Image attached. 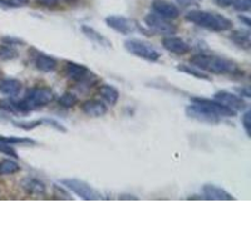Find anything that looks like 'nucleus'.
Here are the masks:
<instances>
[{"label": "nucleus", "instance_id": "obj_15", "mask_svg": "<svg viewBox=\"0 0 251 251\" xmlns=\"http://www.w3.org/2000/svg\"><path fill=\"white\" fill-rule=\"evenodd\" d=\"M0 109L13 114H28L32 108L28 106L27 102L13 101V99H0Z\"/></svg>", "mask_w": 251, "mask_h": 251}, {"label": "nucleus", "instance_id": "obj_13", "mask_svg": "<svg viewBox=\"0 0 251 251\" xmlns=\"http://www.w3.org/2000/svg\"><path fill=\"white\" fill-rule=\"evenodd\" d=\"M152 9L153 13H156L162 18L167 19V20L179 18V8L170 1H166V0H155L152 3Z\"/></svg>", "mask_w": 251, "mask_h": 251}, {"label": "nucleus", "instance_id": "obj_22", "mask_svg": "<svg viewBox=\"0 0 251 251\" xmlns=\"http://www.w3.org/2000/svg\"><path fill=\"white\" fill-rule=\"evenodd\" d=\"M98 93L105 101H107L111 106H114L120 99V92L117 88L109 84H102L98 88Z\"/></svg>", "mask_w": 251, "mask_h": 251}, {"label": "nucleus", "instance_id": "obj_8", "mask_svg": "<svg viewBox=\"0 0 251 251\" xmlns=\"http://www.w3.org/2000/svg\"><path fill=\"white\" fill-rule=\"evenodd\" d=\"M144 23L153 33L162 34V36H175L177 28L167 19L162 18L156 13H150L144 17Z\"/></svg>", "mask_w": 251, "mask_h": 251}, {"label": "nucleus", "instance_id": "obj_20", "mask_svg": "<svg viewBox=\"0 0 251 251\" xmlns=\"http://www.w3.org/2000/svg\"><path fill=\"white\" fill-rule=\"evenodd\" d=\"M21 187L29 195H44L47 191L44 183L36 179H24L21 181Z\"/></svg>", "mask_w": 251, "mask_h": 251}, {"label": "nucleus", "instance_id": "obj_19", "mask_svg": "<svg viewBox=\"0 0 251 251\" xmlns=\"http://www.w3.org/2000/svg\"><path fill=\"white\" fill-rule=\"evenodd\" d=\"M23 84L19 79H14V78H6L0 81V92L9 97L18 96L20 93Z\"/></svg>", "mask_w": 251, "mask_h": 251}, {"label": "nucleus", "instance_id": "obj_11", "mask_svg": "<svg viewBox=\"0 0 251 251\" xmlns=\"http://www.w3.org/2000/svg\"><path fill=\"white\" fill-rule=\"evenodd\" d=\"M191 102L195 103H198V105L205 106L206 108H209L210 111H213L214 113H216L217 116L222 117H235L236 116V112H233L230 108L225 107L224 105H221L220 102L215 101V99H207V98H201V97H192Z\"/></svg>", "mask_w": 251, "mask_h": 251}, {"label": "nucleus", "instance_id": "obj_4", "mask_svg": "<svg viewBox=\"0 0 251 251\" xmlns=\"http://www.w3.org/2000/svg\"><path fill=\"white\" fill-rule=\"evenodd\" d=\"M64 73L69 79H72L73 82L78 84H82L84 87L92 88L94 84L98 82V78L93 72H90V69L83 64L75 62H66V68H64Z\"/></svg>", "mask_w": 251, "mask_h": 251}, {"label": "nucleus", "instance_id": "obj_25", "mask_svg": "<svg viewBox=\"0 0 251 251\" xmlns=\"http://www.w3.org/2000/svg\"><path fill=\"white\" fill-rule=\"evenodd\" d=\"M78 102H79L78 97L71 92L63 93L62 96L59 97V99H58V103H59L60 107L67 108V109L75 107L78 105Z\"/></svg>", "mask_w": 251, "mask_h": 251}, {"label": "nucleus", "instance_id": "obj_10", "mask_svg": "<svg viewBox=\"0 0 251 251\" xmlns=\"http://www.w3.org/2000/svg\"><path fill=\"white\" fill-rule=\"evenodd\" d=\"M215 101L220 102L221 105H224L225 107L230 108L233 112L244 111L246 108V102L239 96V94H235V93L227 92V90H220V92L215 93Z\"/></svg>", "mask_w": 251, "mask_h": 251}, {"label": "nucleus", "instance_id": "obj_23", "mask_svg": "<svg viewBox=\"0 0 251 251\" xmlns=\"http://www.w3.org/2000/svg\"><path fill=\"white\" fill-rule=\"evenodd\" d=\"M177 71L179 72L186 73V74H190L192 77L197 78V79H203V81H210V77L205 72H202L201 69L196 68L194 66H186V64H179L177 66Z\"/></svg>", "mask_w": 251, "mask_h": 251}, {"label": "nucleus", "instance_id": "obj_37", "mask_svg": "<svg viewBox=\"0 0 251 251\" xmlns=\"http://www.w3.org/2000/svg\"><path fill=\"white\" fill-rule=\"evenodd\" d=\"M216 4H218L220 6H224V8H227V6L233 5L235 0H215Z\"/></svg>", "mask_w": 251, "mask_h": 251}, {"label": "nucleus", "instance_id": "obj_2", "mask_svg": "<svg viewBox=\"0 0 251 251\" xmlns=\"http://www.w3.org/2000/svg\"><path fill=\"white\" fill-rule=\"evenodd\" d=\"M186 20L213 32H226L233 29V21L226 17L217 13L206 12V10H191L186 14Z\"/></svg>", "mask_w": 251, "mask_h": 251}, {"label": "nucleus", "instance_id": "obj_36", "mask_svg": "<svg viewBox=\"0 0 251 251\" xmlns=\"http://www.w3.org/2000/svg\"><path fill=\"white\" fill-rule=\"evenodd\" d=\"M54 192H55V195H58L60 197V195H63V198H66V200H71V196H69L67 192H64L62 190V188H59L58 186H54Z\"/></svg>", "mask_w": 251, "mask_h": 251}, {"label": "nucleus", "instance_id": "obj_26", "mask_svg": "<svg viewBox=\"0 0 251 251\" xmlns=\"http://www.w3.org/2000/svg\"><path fill=\"white\" fill-rule=\"evenodd\" d=\"M18 55H19L18 51H17L14 47H10V45H6V44L0 45V60L8 62V60L17 59Z\"/></svg>", "mask_w": 251, "mask_h": 251}, {"label": "nucleus", "instance_id": "obj_32", "mask_svg": "<svg viewBox=\"0 0 251 251\" xmlns=\"http://www.w3.org/2000/svg\"><path fill=\"white\" fill-rule=\"evenodd\" d=\"M36 1L38 5L45 6V8H54L59 3V0H36Z\"/></svg>", "mask_w": 251, "mask_h": 251}, {"label": "nucleus", "instance_id": "obj_9", "mask_svg": "<svg viewBox=\"0 0 251 251\" xmlns=\"http://www.w3.org/2000/svg\"><path fill=\"white\" fill-rule=\"evenodd\" d=\"M106 24L113 29L117 33L123 36H129L137 30V24L129 18H126L123 15H108L106 18Z\"/></svg>", "mask_w": 251, "mask_h": 251}, {"label": "nucleus", "instance_id": "obj_6", "mask_svg": "<svg viewBox=\"0 0 251 251\" xmlns=\"http://www.w3.org/2000/svg\"><path fill=\"white\" fill-rule=\"evenodd\" d=\"M54 99V93L48 87H33L29 88L25 93L24 101L27 102L32 109L40 108L49 105Z\"/></svg>", "mask_w": 251, "mask_h": 251}, {"label": "nucleus", "instance_id": "obj_34", "mask_svg": "<svg viewBox=\"0 0 251 251\" xmlns=\"http://www.w3.org/2000/svg\"><path fill=\"white\" fill-rule=\"evenodd\" d=\"M176 1L179 4V5H182V6H185V8H187V6L197 5V4H200L201 0H176Z\"/></svg>", "mask_w": 251, "mask_h": 251}, {"label": "nucleus", "instance_id": "obj_29", "mask_svg": "<svg viewBox=\"0 0 251 251\" xmlns=\"http://www.w3.org/2000/svg\"><path fill=\"white\" fill-rule=\"evenodd\" d=\"M0 152L4 153V155L10 156V157H14V159H18L19 157L18 153H17V151L13 148L12 144L5 143V142H3V141H0Z\"/></svg>", "mask_w": 251, "mask_h": 251}, {"label": "nucleus", "instance_id": "obj_30", "mask_svg": "<svg viewBox=\"0 0 251 251\" xmlns=\"http://www.w3.org/2000/svg\"><path fill=\"white\" fill-rule=\"evenodd\" d=\"M250 0H235V3H233V6H235V9L237 12H248L250 10Z\"/></svg>", "mask_w": 251, "mask_h": 251}, {"label": "nucleus", "instance_id": "obj_1", "mask_svg": "<svg viewBox=\"0 0 251 251\" xmlns=\"http://www.w3.org/2000/svg\"><path fill=\"white\" fill-rule=\"evenodd\" d=\"M190 63L203 72L217 75H236L242 77L244 71L237 63L225 57L210 55V54H196L190 59Z\"/></svg>", "mask_w": 251, "mask_h": 251}, {"label": "nucleus", "instance_id": "obj_12", "mask_svg": "<svg viewBox=\"0 0 251 251\" xmlns=\"http://www.w3.org/2000/svg\"><path fill=\"white\" fill-rule=\"evenodd\" d=\"M162 47L170 53L177 54V55H185L191 52V47L186 43L183 39L179 36H166L162 39Z\"/></svg>", "mask_w": 251, "mask_h": 251}, {"label": "nucleus", "instance_id": "obj_18", "mask_svg": "<svg viewBox=\"0 0 251 251\" xmlns=\"http://www.w3.org/2000/svg\"><path fill=\"white\" fill-rule=\"evenodd\" d=\"M82 32L90 42H93L94 44L99 45V47H103V48H112V43L108 38H106L105 36H102L99 32H97L96 29L88 27V25H83L82 27Z\"/></svg>", "mask_w": 251, "mask_h": 251}, {"label": "nucleus", "instance_id": "obj_35", "mask_svg": "<svg viewBox=\"0 0 251 251\" xmlns=\"http://www.w3.org/2000/svg\"><path fill=\"white\" fill-rule=\"evenodd\" d=\"M236 92L239 93V96H244V97H246V98H250L251 97L250 88H249V86H245V87H241V88H236Z\"/></svg>", "mask_w": 251, "mask_h": 251}, {"label": "nucleus", "instance_id": "obj_28", "mask_svg": "<svg viewBox=\"0 0 251 251\" xmlns=\"http://www.w3.org/2000/svg\"><path fill=\"white\" fill-rule=\"evenodd\" d=\"M1 42L6 45H10V47H14V45H25V40L18 38V36H6L1 38Z\"/></svg>", "mask_w": 251, "mask_h": 251}, {"label": "nucleus", "instance_id": "obj_5", "mask_svg": "<svg viewBox=\"0 0 251 251\" xmlns=\"http://www.w3.org/2000/svg\"><path fill=\"white\" fill-rule=\"evenodd\" d=\"M62 183L67 190L74 192L77 196L86 201H99L103 200V195L96 190L94 187L90 185V183L84 182L82 179H60Z\"/></svg>", "mask_w": 251, "mask_h": 251}, {"label": "nucleus", "instance_id": "obj_3", "mask_svg": "<svg viewBox=\"0 0 251 251\" xmlns=\"http://www.w3.org/2000/svg\"><path fill=\"white\" fill-rule=\"evenodd\" d=\"M125 48L132 55L142 58L148 62H157L161 58V53L151 43L142 40V39H127L125 42Z\"/></svg>", "mask_w": 251, "mask_h": 251}, {"label": "nucleus", "instance_id": "obj_27", "mask_svg": "<svg viewBox=\"0 0 251 251\" xmlns=\"http://www.w3.org/2000/svg\"><path fill=\"white\" fill-rule=\"evenodd\" d=\"M15 127H18L20 129H25V131H30V129H34L39 126L47 125V118H42V120H36L32 121V122H13Z\"/></svg>", "mask_w": 251, "mask_h": 251}, {"label": "nucleus", "instance_id": "obj_24", "mask_svg": "<svg viewBox=\"0 0 251 251\" xmlns=\"http://www.w3.org/2000/svg\"><path fill=\"white\" fill-rule=\"evenodd\" d=\"M20 171V166L18 162L13 160H4L0 162V176H8V175H14Z\"/></svg>", "mask_w": 251, "mask_h": 251}, {"label": "nucleus", "instance_id": "obj_38", "mask_svg": "<svg viewBox=\"0 0 251 251\" xmlns=\"http://www.w3.org/2000/svg\"><path fill=\"white\" fill-rule=\"evenodd\" d=\"M240 20L244 21V23H245L246 27H250V20H249V18H245L244 15H241V17H240Z\"/></svg>", "mask_w": 251, "mask_h": 251}, {"label": "nucleus", "instance_id": "obj_31", "mask_svg": "<svg viewBox=\"0 0 251 251\" xmlns=\"http://www.w3.org/2000/svg\"><path fill=\"white\" fill-rule=\"evenodd\" d=\"M250 114H251L250 111H246L245 113H244V116H242V118H241L242 127H244V129H245V132H246V135H248L249 137H250V135H251V132H250V129H251Z\"/></svg>", "mask_w": 251, "mask_h": 251}, {"label": "nucleus", "instance_id": "obj_7", "mask_svg": "<svg viewBox=\"0 0 251 251\" xmlns=\"http://www.w3.org/2000/svg\"><path fill=\"white\" fill-rule=\"evenodd\" d=\"M186 116L191 120L197 121L201 123H209V125H217L221 122V117L214 113L213 111H210L209 108L205 106L198 105L192 102V105L186 107Z\"/></svg>", "mask_w": 251, "mask_h": 251}, {"label": "nucleus", "instance_id": "obj_16", "mask_svg": "<svg viewBox=\"0 0 251 251\" xmlns=\"http://www.w3.org/2000/svg\"><path fill=\"white\" fill-rule=\"evenodd\" d=\"M34 64H36V68L43 73L54 72L58 67L57 59L44 53H36Z\"/></svg>", "mask_w": 251, "mask_h": 251}, {"label": "nucleus", "instance_id": "obj_14", "mask_svg": "<svg viewBox=\"0 0 251 251\" xmlns=\"http://www.w3.org/2000/svg\"><path fill=\"white\" fill-rule=\"evenodd\" d=\"M203 198L209 201H233L235 200L230 192L215 185H205L202 187Z\"/></svg>", "mask_w": 251, "mask_h": 251}, {"label": "nucleus", "instance_id": "obj_33", "mask_svg": "<svg viewBox=\"0 0 251 251\" xmlns=\"http://www.w3.org/2000/svg\"><path fill=\"white\" fill-rule=\"evenodd\" d=\"M10 4V8H20L27 6L29 4V0H8Z\"/></svg>", "mask_w": 251, "mask_h": 251}, {"label": "nucleus", "instance_id": "obj_21", "mask_svg": "<svg viewBox=\"0 0 251 251\" xmlns=\"http://www.w3.org/2000/svg\"><path fill=\"white\" fill-rule=\"evenodd\" d=\"M230 40L233 43L240 47L242 49H250L251 47V39H250V32L248 30H233V33L230 34Z\"/></svg>", "mask_w": 251, "mask_h": 251}, {"label": "nucleus", "instance_id": "obj_17", "mask_svg": "<svg viewBox=\"0 0 251 251\" xmlns=\"http://www.w3.org/2000/svg\"><path fill=\"white\" fill-rule=\"evenodd\" d=\"M82 111L90 117H102L107 113V106L98 99H88L82 103Z\"/></svg>", "mask_w": 251, "mask_h": 251}]
</instances>
